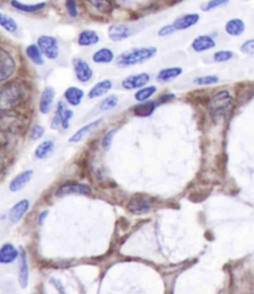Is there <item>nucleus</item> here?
<instances>
[{
	"instance_id": "1",
	"label": "nucleus",
	"mask_w": 254,
	"mask_h": 294,
	"mask_svg": "<svg viewBox=\"0 0 254 294\" xmlns=\"http://www.w3.org/2000/svg\"><path fill=\"white\" fill-rule=\"evenodd\" d=\"M26 90L20 84H10L0 90V111L9 112L25 100Z\"/></svg>"
},
{
	"instance_id": "2",
	"label": "nucleus",
	"mask_w": 254,
	"mask_h": 294,
	"mask_svg": "<svg viewBox=\"0 0 254 294\" xmlns=\"http://www.w3.org/2000/svg\"><path fill=\"white\" fill-rule=\"evenodd\" d=\"M233 106V97L228 91H218L211 97L208 102V112L213 121H220L226 117Z\"/></svg>"
},
{
	"instance_id": "3",
	"label": "nucleus",
	"mask_w": 254,
	"mask_h": 294,
	"mask_svg": "<svg viewBox=\"0 0 254 294\" xmlns=\"http://www.w3.org/2000/svg\"><path fill=\"white\" fill-rule=\"evenodd\" d=\"M156 55V49L155 47H139V49L130 50V51L122 53L118 57L119 66H133L138 63H143L145 61L150 60L151 57Z\"/></svg>"
},
{
	"instance_id": "4",
	"label": "nucleus",
	"mask_w": 254,
	"mask_h": 294,
	"mask_svg": "<svg viewBox=\"0 0 254 294\" xmlns=\"http://www.w3.org/2000/svg\"><path fill=\"white\" fill-rule=\"evenodd\" d=\"M37 47L41 51L42 55L46 56L50 60H56L60 55V47H58V42L55 37L52 36H40L37 40Z\"/></svg>"
},
{
	"instance_id": "5",
	"label": "nucleus",
	"mask_w": 254,
	"mask_h": 294,
	"mask_svg": "<svg viewBox=\"0 0 254 294\" xmlns=\"http://www.w3.org/2000/svg\"><path fill=\"white\" fill-rule=\"evenodd\" d=\"M15 69L17 65L13 56L7 50L0 47V84L9 80L15 74Z\"/></svg>"
},
{
	"instance_id": "6",
	"label": "nucleus",
	"mask_w": 254,
	"mask_h": 294,
	"mask_svg": "<svg viewBox=\"0 0 254 294\" xmlns=\"http://www.w3.org/2000/svg\"><path fill=\"white\" fill-rule=\"evenodd\" d=\"M151 206L150 200L140 196V195H136L129 200V202L127 204V210L133 215H144L151 210Z\"/></svg>"
},
{
	"instance_id": "7",
	"label": "nucleus",
	"mask_w": 254,
	"mask_h": 294,
	"mask_svg": "<svg viewBox=\"0 0 254 294\" xmlns=\"http://www.w3.org/2000/svg\"><path fill=\"white\" fill-rule=\"evenodd\" d=\"M25 124V119L15 114H5L0 116V130L3 132H18Z\"/></svg>"
},
{
	"instance_id": "8",
	"label": "nucleus",
	"mask_w": 254,
	"mask_h": 294,
	"mask_svg": "<svg viewBox=\"0 0 254 294\" xmlns=\"http://www.w3.org/2000/svg\"><path fill=\"white\" fill-rule=\"evenodd\" d=\"M73 113L72 111H69L68 108H66V106L63 102H60L57 106V112H56V116L53 117V121L51 123V127L53 129L60 127V124L62 125V128L67 129L69 127V119L72 118Z\"/></svg>"
},
{
	"instance_id": "9",
	"label": "nucleus",
	"mask_w": 254,
	"mask_h": 294,
	"mask_svg": "<svg viewBox=\"0 0 254 294\" xmlns=\"http://www.w3.org/2000/svg\"><path fill=\"white\" fill-rule=\"evenodd\" d=\"M92 190L88 185L84 184H65L61 188H58V190L56 191L57 196H65V195H91Z\"/></svg>"
},
{
	"instance_id": "10",
	"label": "nucleus",
	"mask_w": 254,
	"mask_h": 294,
	"mask_svg": "<svg viewBox=\"0 0 254 294\" xmlns=\"http://www.w3.org/2000/svg\"><path fill=\"white\" fill-rule=\"evenodd\" d=\"M73 67L74 74H76L77 80H78L79 82L86 84V82H88L92 79L93 71L92 68H91V66L88 65L86 61L81 60V58H76V60H73Z\"/></svg>"
},
{
	"instance_id": "11",
	"label": "nucleus",
	"mask_w": 254,
	"mask_h": 294,
	"mask_svg": "<svg viewBox=\"0 0 254 294\" xmlns=\"http://www.w3.org/2000/svg\"><path fill=\"white\" fill-rule=\"evenodd\" d=\"M150 80V76L148 74H138L133 75V76L127 77L123 81V87L125 90H138V88H143Z\"/></svg>"
},
{
	"instance_id": "12",
	"label": "nucleus",
	"mask_w": 254,
	"mask_h": 294,
	"mask_svg": "<svg viewBox=\"0 0 254 294\" xmlns=\"http://www.w3.org/2000/svg\"><path fill=\"white\" fill-rule=\"evenodd\" d=\"M132 35V30L129 26L123 25V24H114L109 28L108 36L113 41H122V40L128 39Z\"/></svg>"
},
{
	"instance_id": "13",
	"label": "nucleus",
	"mask_w": 254,
	"mask_h": 294,
	"mask_svg": "<svg viewBox=\"0 0 254 294\" xmlns=\"http://www.w3.org/2000/svg\"><path fill=\"white\" fill-rule=\"evenodd\" d=\"M200 20V15L199 14H187L184 15V17L179 18L178 20L174 24H171L173 29L175 31H180V30H185V29L191 28L195 24L199 23Z\"/></svg>"
},
{
	"instance_id": "14",
	"label": "nucleus",
	"mask_w": 254,
	"mask_h": 294,
	"mask_svg": "<svg viewBox=\"0 0 254 294\" xmlns=\"http://www.w3.org/2000/svg\"><path fill=\"white\" fill-rule=\"evenodd\" d=\"M29 207H30V201L29 200H21L19 201L14 207L10 210L9 218L13 224H18L21 218L24 217L26 212H28Z\"/></svg>"
},
{
	"instance_id": "15",
	"label": "nucleus",
	"mask_w": 254,
	"mask_h": 294,
	"mask_svg": "<svg viewBox=\"0 0 254 294\" xmlns=\"http://www.w3.org/2000/svg\"><path fill=\"white\" fill-rule=\"evenodd\" d=\"M55 95L56 92L52 87L45 88V91L41 95V98H40V112H41L42 114H47L51 111Z\"/></svg>"
},
{
	"instance_id": "16",
	"label": "nucleus",
	"mask_w": 254,
	"mask_h": 294,
	"mask_svg": "<svg viewBox=\"0 0 254 294\" xmlns=\"http://www.w3.org/2000/svg\"><path fill=\"white\" fill-rule=\"evenodd\" d=\"M216 46L215 40L212 39L208 35H202V36L196 37L192 42V49L195 50L196 52H203L207 51V50L213 49Z\"/></svg>"
},
{
	"instance_id": "17",
	"label": "nucleus",
	"mask_w": 254,
	"mask_h": 294,
	"mask_svg": "<svg viewBox=\"0 0 254 294\" xmlns=\"http://www.w3.org/2000/svg\"><path fill=\"white\" fill-rule=\"evenodd\" d=\"M19 252L17 248L12 245V243H5L2 248H0V263L2 264H9L13 263L18 258Z\"/></svg>"
},
{
	"instance_id": "18",
	"label": "nucleus",
	"mask_w": 254,
	"mask_h": 294,
	"mask_svg": "<svg viewBox=\"0 0 254 294\" xmlns=\"http://www.w3.org/2000/svg\"><path fill=\"white\" fill-rule=\"evenodd\" d=\"M33 174H34L33 170H26V172L19 174L17 178L13 179L12 183H10V186H9L10 191H13V192L20 191L21 189H23L24 186H25L26 184L31 180Z\"/></svg>"
},
{
	"instance_id": "19",
	"label": "nucleus",
	"mask_w": 254,
	"mask_h": 294,
	"mask_svg": "<svg viewBox=\"0 0 254 294\" xmlns=\"http://www.w3.org/2000/svg\"><path fill=\"white\" fill-rule=\"evenodd\" d=\"M19 282L23 288H26L29 283V266L25 251L21 250L20 255V267H19Z\"/></svg>"
},
{
	"instance_id": "20",
	"label": "nucleus",
	"mask_w": 254,
	"mask_h": 294,
	"mask_svg": "<svg viewBox=\"0 0 254 294\" xmlns=\"http://www.w3.org/2000/svg\"><path fill=\"white\" fill-rule=\"evenodd\" d=\"M101 123H102V119H98V121H95V122L90 123V124L84 125V127H82L81 129L77 130V132L74 133L71 138H69V143H78V141H81L86 135H88L91 132H92V130H95L96 128L101 124Z\"/></svg>"
},
{
	"instance_id": "21",
	"label": "nucleus",
	"mask_w": 254,
	"mask_h": 294,
	"mask_svg": "<svg viewBox=\"0 0 254 294\" xmlns=\"http://www.w3.org/2000/svg\"><path fill=\"white\" fill-rule=\"evenodd\" d=\"M84 93L81 88L77 87H69L66 90L65 92V98L67 101V103L71 106H78L82 102V98H83Z\"/></svg>"
},
{
	"instance_id": "22",
	"label": "nucleus",
	"mask_w": 254,
	"mask_h": 294,
	"mask_svg": "<svg viewBox=\"0 0 254 294\" xmlns=\"http://www.w3.org/2000/svg\"><path fill=\"white\" fill-rule=\"evenodd\" d=\"M100 42V36L93 30H84L79 34L78 44L81 46H92Z\"/></svg>"
},
{
	"instance_id": "23",
	"label": "nucleus",
	"mask_w": 254,
	"mask_h": 294,
	"mask_svg": "<svg viewBox=\"0 0 254 294\" xmlns=\"http://www.w3.org/2000/svg\"><path fill=\"white\" fill-rule=\"evenodd\" d=\"M245 25L240 19H232L226 24V33L231 36H239L244 33Z\"/></svg>"
},
{
	"instance_id": "24",
	"label": "nucleus",
	"mask_w": 254,
	"mask_h": 294,
	"mask_svg": "<svg viewBox=\"0 0 254 294\" xmlns=\"http://www.w3.org/2000/svg\"><path fill=\"white\" fill-rule=\"evenodd\" d=\"M112 88V81L109 80H104V81L98 82L96 86L92 87V90L90 91V98H98L102 97V96L106 95L108 91H111Z\"/></svg>"
},
{
	"instance_id": "25",
	"label": "nucleus",
	"mask_w": 254,
	"mask_h": 294,
	"mask_svg": "<svg viewBox=\"0 0 254 294\" xmlns=\"http://www.w3.org/2000/svg\"><path fill=\"white\" fill-rule=\"evenodd\" d=\"M92 58L96 63H111L114 60V53L112 52L111 49L103 47L93 53Z\"/></svg>"
},
{
	"instance_id": "26",
	"label": "nucleus",
	"mask_w": 254,
	"mask_h": 294,
	"mask_svg": "<svg viewBox=\"0 0 254 294\" xmlns=\"http://www.w3.org/2000/svg\"><path fill=\"white\" fill-rule=\"evenodd\" d=\"M53 149H55V143H53L52 140L42 141V143L37 146L36 151H35V157H36L37 159H45V158H47L51 153H52Z\"/></svg>"
},
{
	"instance_id": "27",
	"label": "nucleus",
	"mask_w": 254,
	"mask_h": 294,
	"mask_svg": "<svg viewBox=\"0 0 254 294\" xmlns=\"http://www.w3.org/2000/svg\"><path fill=\"white\" fill-rule=\"evenodd\" d=\"M181 74H183V68H180V67L164 68L159 72V75H157V80L162 82H167V81H170V80H174V79H176V77H179Z\"/></svg>"
},
{
	"instance_id": "28",
	"label": "nucleus",
	"mask_w": 254,
	"mask_h": 294,
	"mask_svg": "<svg viewBox=\"0 0 254 294\" xmlns=\"http://www.w3.org/2000/svg\"><path fill=\"white\" fill-rule=\"evenodd\" d=\"M155 92H156V87L155 86L144 87V88H140V90L135 93L134 97L139 103H144V102H148L149 98H151L152 96L155 95Z\"/></svg>"
},
{
	"instance_id": "29",
	"label": "nucleus",
	"mask_w": 254,
	"mask_h": 294,
	"mask_svg": "<svg viewBox=\"0 0 254 294\" xmlns=\"http://www.w3.org/2000/svg\"><path fill=\"white\" fill-rule=\"evenodd\" d=\"M155 107H156V103L155 102L140 103L139 106H136L134 108V113L136 114V116L148 117V116H150L152 112L155 111Z\"/></svg>"
},
{
	"instance_id": "30",
	"label": "nucleus",
	"mask_w": 254,
	"mask_h": 294,
	"mask_svg": "<svg viewBox=\"0 0 254 294\" xmlns=\"http://www.w3.org/2000/svg\"><path fill=\"white\" fill-rule=\"evenodd\" d=\"M26 55L36 65H44V57H42V53L36 45H30L26 49Z\"/></svg>"
},
{
	"instance_id": "31",
	"label": "nucleus",
	"mask_w": 254,
	"mask_h": 294,
	"mask_svg": "<svg viewBox=\"0 0 254 294\" xmlns=\"http://www.w3.org/2000/svg\"><path fill=\"white\" fill-rule=\"evenodd\" d=\"M0 26L4 28L7 31H9V33H15L18 30L17 21L13 18L3 14V13H0Z\"/></svg>"
},
{
	"instance_id": "32",
	"label": "nucleus",
	"mask_w": 254,
	"mask_h": 294,
	"mask_svg": "<svg viewBox=\"0 0 254 294\" xmlns=\"http://www.w3.org/2000/svg\"><path fill=\"white\" fill-rule=\"evenodd\" d=\"M87 2L101 13H111L113 10V4L111 0H87Z\"/></svg>"
},
{
	"instance_id": "33",
	"label": "nucleus",
	"mask_w": 254,
	"mask_h": 294,
	"mask_svg": "<svg viewBox=\"0 0 254 294\" xmlns=\"http://www.w3.org/2000/svg\"><path fill=\"white\" fill-rule=\"evenodd\" d=\"M12 4H13V7L17 8L18 10H20V12H24V13H35V12H39L40 9H42V8L45 7V4L25 5V4H21V3L17 2V0H13Z\"/></svg>"
},
{
	"instance_id": "34",
	"label": "nucleus",
	"mask_w": 254,
	"mask_h": 294,
	"mask_svg": "<svg viewBox=\"0 0 254 294\" xmlns=\"http://www.w3.org/2000/svg\"><path fill=\"white\" fill-rule=\"evenodd\" d=\"M117 104H118V97L117 96H109L106 100L102 101L100 108L101 111H111V109L116 108Z\"/></svg>"
},
{
	"instance_id": "35",
	"label": "nucleus",
	"mask_w": 254,
	"mask_h": 294,
	"mask_svg": "<svg viewBox=\"0 0 254 294\" xmlns=\"http://www.w3.org/2000/svg\"><path fill=\"white\" fill-rule=\"evenodd\" d=\"M220 81L217 76H203V77H197L194 80V82L200 86H207V85H215Z\"/></svg>"
},
{
	"instance_id": "36",
	"label": "nucleus",
	"mask_w": 254,
	"mask_h": 294,
	"mask_svg": "<svg viewBox=\"0 0 254 294\" xmlns=\"http://www.w3.org/2000/svg\"><path fill=\"white\" fill-rule=\"evenodd\" d=\"M233 56H234L233 52L231 51H218L213 55V60H215L216 62H227V61H229L231 58H233Z\"/></svg>"
},
{
	"instance_id": "37",
	"label": "nucleus",
	"mask_w": 254,
	"mask_h": 294,
	"mask_svg": "<svg viewBox=\"0 0 254 294\" xmlns=\"http://www.w3.org/2000/svg\"><path fill=\"white\" fill-rule=\"evenodd\" d=\"M227 3H228V0H211L207 4L203 5L202 9L205 10V12H208V10H213L216 9V8L222 7V5H226Z\"/></svg>"
},
{
	"instance_id": "38",
	"label": "nucleus",
	"mask_w": 254,
	"mask_h": 294,
	"mask_svg": "<svg viewBox=\"0 0 254 294\" xmlns=\"http://www.w3.org/2000/svg\"><path fill=\"white\" fill-rule=\"evenodd\" d=\"M114 134H116V129H112V130H109V132L107 133L106 135H104L103 143H102V145H103V148L106 149V151H108V149L111 148L112 141H113Z\"/></svg>"
},
{
	"instance_id": "39",
	"label": "nucleus",
	"mask_w": 254,
	"mask_h": 294,
	"mask_svg": "<svg viewBox=\"0 0 254 294\" xmlns=\"http://www.w3.org/2000/svg\"><path fill=\"white\" fill-rule=\"evenodd\" d=\"M66 8H67L69 17L76 18L77 15H78V12H77V5L74 0H66Z\"/></svg>"
},
{
	"instance_id": "40",
	"label": "nucleus",
	"mask_w": 254,
	"mask_h": 294,
	"mask_svg": "<svg viewBox=\"0 0 254 294\" xmlns=\"http://www.w3.org/2000/svg\"><path fill=\"white\" fill-rule=\"evenodd\" d=\"M44 128L41 127V125H36V127L33 128V130H31V134H30V138L31 140H37V139H40L44 135Z\"/></svg>"
},
{
	"instance_id": "41",
	"label": "nucleus",
	"mask_w": 254,
	"mask_h": 294,
	"mask_svg": "<svg viewBox=\"0 0 254 294\" xmlns=\"http://www.w3.org/2000/svg\"><path fill=\"white\" fill-rule=\"evenodd\" d=\"M240 50H242V52L248 53V55H252V53L254 52V41L253 40H248V41H245L244 44L242 45V47H240Z\"/></svg>"
},
{
	"instance_id": "42",
	"label": "nucleus",
	"mask_w": 254,
	"mask_h": 294,
	"mask_svg": "<svg viewBox=\"0 0 254 294\" xmlns=\"http://www.w3.org/2000/svg\"><path fill=\"white\" fill-rule=\"evenodd\" d=\"M173 33H175V30L173 29V26L167 25L159 31V36H167V35H171Z\"/></svg>"
},
{
	"instance_id": "43",
	"label": "nucleus",
	"mask_w": 254,
	"mask_h": 294,
	"mask_svg": "<svg viewBox=\"0 0 254 294\" xmlns=\"http://www.w3.org/2000/svg\"><path fill=\"white\" fill-rule=\"evenodd\" d=\"M46 215H47V211H45V212L41 213V218H40V224H42V220H44L45 216H46Z\"/></svg>"
},
{
	"instance_id": "44",
	"label": "nucleus",
	"mask_w": 254,
	"mask_h": 294,
	"mask_svg": "<svg viewBox=\"0 0 254 294\" xmlns=\"http://www.w3.org/2000/svg\"><path fill=\"white\" fill-rule=\"evenodd\" d=\"M2 170H3V163H2V160H0V173H2Z\"/></svg>"
}]
</instances>
